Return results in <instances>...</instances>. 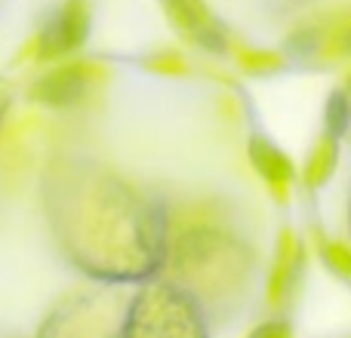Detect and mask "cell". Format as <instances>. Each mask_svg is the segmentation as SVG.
<instances>
[{"instance_id": "6da1fadb", "label": "cell", "mask_w": 351, "mask_h": 338, "mask_svg": "<svg viewBox=\"0 0 351 338\" xmlns=\"http://www.w3.org/2000/svg\"><path fill=\"white\" fill-rule=\"evenodd\" d=\"M56 216L62 240L74 259L99 277H142L160 249V216L142 203L127 185L99 172H77V185L56 187Z\"/></svg>"}, {"instance_id": "7a4b0ae2", "label": "cell", "mask_w": 351, "mask_h": 338, "mask_svg": "<svg viewBox=\"0 0 351 338\" xmlns=\"http://www.w3.org/2000/svg\"><path fill=\"white\" fill-rule=\"evenodd\" d=\"M123 338H204V320L185 292L158 283L139 292L123 323Z\"/></svg>"}, {"instance_id": "3957f363", "label": "cell", "mask_w": 351, "mask_h": 338, "mask_svg": "<svg viewBox=\"0 0 351 338\" xmlns=\"http://www.w3.org/2000/svg\"><path fill=\"white\" fill-rule=\"evenodd\" d=\"M90 34V0H65L62 10L47 22L37 40V59L53 62L84 47Z\"/></svg>"}, {"instance_id": "277c9868", "label": "cell", "mask_w": 351, "mask_h": 338, "mask_svg": "<svg viewBox=\"0 0 351 338\" xmlns=\"http://www.w3.org/2000/svg\"><path fill=\"white\" fill-rule=\"evenodd\" d=\"M43 338H111L108 298L90 296L74 302V308H65L56 320H49Z\"/></svg>"}, {"instance_id": "5b68a950", "label": "cell", "mask_w": 351, "mask_h": 338, "mask_svg": "<svg viewBox=\"0 0 351 338\" xmlns=\"http://www.w3.org/2000/svg\"><path fill=\"white\" fill-rule=\"evenodd\" d=\"M167 12L188 40L200 43L210 53H225L228 34H225L222 22L213 16V10L204 0H167Z\"/></svg>"}, {"instance_id": "8992f818", "label": "cell", "mask_w": 351, "mask_h": 338, "mask_svg": "<svg viewBox=\"0 0 351 338\" xmlns=\"http://www.w3.org/2000/svg\"><path fill=\"white\" fill-rule=\"evenodd\" d=\"M90 90V65L84 62H68L53 71H47L34 83V99L49 108H71Z\"/></svg>"}, {"instance_id": "52a82bcc", "label": "cell", "mask_w": 351, "mask_h": 338, "mask_svg": "<svg viewBox=\"0 0 351 338\" xmlns=\"http://www.w3.org/2000/svg\"><path fill=\"white\" fill-rule=\"evenodd\" d=\"M250 160H253V166L259 169L262 179L271 181L274 187L290 185L293 181L290 157H287L280 148H274L268 139H262V135H253V139H250Z\"/></svg>"}, {"instance_id": "ba28073f", "label": "cell", "mask_w": 351, "mask_h": 338, "mask_svg": "<svg viewBox=\"0 0 351 338\" xmlns=\"http://www.w3.org/2000/svg\"><path fill=\"white\" fill-rule=\"evenodd\" d=\"M278 271L271 277V298H280L287 289H290V280H293V271L296 265L302 261V249L293 246L290 234H284V243H280V255H278Z\"/></svg>"}, {"instance_id": "9c48e42d", "label": "cell", "mask_w": 351, "mask_h": 338, "mask_svg": "<svg viewBox=\"0 0 351 338\" xmlns=\"http://www.w3.org/2000/svg\"><path fill=\"white\" fill-rule=\"evenodd\" d=\"M333 166H336V139L327 135V139L317 145V151L311 154V164L305 169V181H308L311 187L324 185V181L330 179V172H333Z\"/></svg>"}, {"instance_id": "30bf717a", "label": "cell", "mask_w": 351, "mask_h": 338, "mask_svg": "<svg viewBox=\"0 0 351 338\" xmlns=\"http://www.w3.org/2000/svg\"><path fill=\"white\" fill-rule=\"evenodd\" d=\"M351 127V105H348V92H333L327 102V129L330 135H342Z\"/></svg>"}, {"instance_id": "8fae6325", "label": "cell", "mask_w": 351, "mask_h": 338, "mask_svg": "<svg viewBox=\"0 0 351 338\" xmlns=\"http://www.w3.org/2000/svg\"><path fill=\"white\" fill-rule=\"evenodd\" d=\"M324 259H327V265L333 268L339 277H351V249L342 246V243H327L324 246Z\"/></svg>"}, {"instance_id": "7c38bea8", "label": "cell", "mask_w": 351, "mask_h": 338, "mask_svg": "<svg viewBox=\"0 0 351 338\" xmlns=\"http://www.w3.org/2000/svg\"><path fill=\"white\" fill-rule=\"evenodd\" d=\"M250 338H290V323L284 320H271V323H262Z\"/></svg>"}, {"instance_id": "4fadbf2b", "label": "cell", "mask_w": 351, "mask_h": 338, "mask_svg": "<svg viewBox=\"0 0 351 338\" xmlns=\"http://www.w3.org/2000/svg\"><path fill=\"white\" fill-rule=\"evenodd\" d=\"M333 49L339 55H351V22L346 25V28L336 31V40H333Z\"/></svg>"}, {"instance_id": "5bb4252c", "label": "cell", "mask_w": 351, "mask_h": 338, "mask_svg": "<svg viewBox=\"0 0 351 338\" xmlns=\"http://www.w3.org/2000/svg\"><path fill=\"white\" fill-rule=\"evenodd\" d=\"M348 90H351V77H348Z\"/></svg>"}, {"instance_id": "9a60e30c", "label": "cell", "mask_w": 351, "mask_h": 338, "mask_svg": "<svg viewBox=\"0 0 351 338\" xmlns=\"http://www.w3.org/2000/svg\"><path fill=\"white\" fill-rule=\"evenodd\" d=\"M0 111H3V108H0Z\"/></svg>"}]
</instances>
